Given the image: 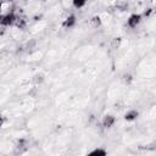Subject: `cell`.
I'll use <instances>...</instances> for the list:
<instances>
[{
  "instance_id": "obj_1",
  "label": "cell",
  "mask_w": 156,
  "mask_h": 156,
  "mask_svg": "<svg viewBox=\"0 0 156 156\" xmlns=\"http://www.w3.org/2000/svg\"><path fill=\"white\" fill-rule=\"evenodd\" d=\"M85 156H107V151L102 147H95L91 149L89 152H87Z\"/></svg>"
},
{
  "instance_id": "obj_2",
  "label": "cell",
  "mask_w": 156,
  "mask_h": 156,
  "mask_svg": "<svg viewBox=\"0 0 156 156\" xmlns=\"http://www.w3.org/2000/svg\"><path fill=\"white\" fill-rule=\"evenodd\" d=\"M140 21H141V16L140 15H132L130 17H129V20H128V24L132 27V28H134V27H136L139 23H140Z\"/></svg>"
},
{
  "instance_id": "obj_3",
  "label": "cell",
  "mask_w": 156,
  "mask_h": 156,
  "mask_svg": "<svg viewBox=\"0 0 156 156\" xmlns=\"http://www.w3.org/2000/svg\"><path fill=\"white\" fill-rule=\"evenodd\" d=\"M115 117L113 116H111V115H106L105 117H104V119H102V124L106 127V128H110L113 123H115Z\"/></svg>"
},
{
  "instance_id": "obj_4",
  "label": "cell",
  "mask_w": 156,
  "mask_h": 156,
  "mask_svg": "<svg viewBox=\"0 0 156 156\" xmlns=\"http://www.w3.org/2000/svg\"><path fill=\"white\" fill-rule=\"evenodd\" d=\"M138 116V112H135V111H133V112H130V113H126V119H128V121H130V119H133V118H135Z\"/></svg>"
}]
</instances>
